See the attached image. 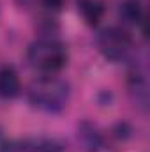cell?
Instances as JSON below:
<instances>
[{"mask_svg":"<svg viewBox=\"0 0 150 152\" xmlns=\"http://www.w3.org/2000/svg\"><path fill=\"white\" fill-rule=\"evenodd\" d=\"M71 96V87L67 81L53 78V76H44L34 80L28 87L27 97L28 103L46 113H58L67 106Z\"/></svg>","mask_w":150,"mask_h":152,"instance_id":"1","label":"cell"},{"mask_svg":"<svg viewBox=\"0 0 150 152\" xmlns=\"http://www.w3.org/2000/svg\"><path fill=\"white\" fill-rule=\"evenodd\" d=\"M27 58L32 67L42 73H57L67 64V51L60 41L42 37L28 46Z\"/></svg>","mask_w":150,"mask_h":152,"instance_id":"2","label":"cell"},{"mask_svg":"<svg viewBox=\"0 0 150 152\" xmlns=\"http://www.w3.org/2000/svg\"><path fill=\"white\" fill-rule=\"evenodd\" d=\"M97 48L99 51L111 62L124 60L133 48L131 34L122 27H108L99 32L97 36Z\"/></svg>","mask_w":150,"mask_h":152,"instance_id":"3","label":"cell"},{"mask_svg":"<svg viewBox=\"0 0 150 152\" xmlns=\"http://www.w3.org/2000/svg\"><path fill=\"white\" fill-rule=\"evenodd\" d=\"M0 152H60V145L53 140H20L5 143Z\"/></svg>","mask_w":150,"mask_h":152,"instance_id":"4","label":"cell"},{"mask_svg":"<svg viewBox=\"0 0 150 152\" xmlns=\"http://www.w3.org/2000/svg\"><path fill=\"white\" fill-rule=\"evenodd\" d=\"M78 142L81 143V147L87 152H99L104 147L103 134L88 120H83V122L78 124Z\"/></svg>","mask_w":150,"mask_h":152,"instance_id":"5","label":"cell"},{"mask_svg":"<svg viewBox=\"0 0 150 152\" xmlns=\"http://www.w3.org/2000/svg\"><path fill=\"white\" fill-rule=\"evenodd\" d=\"M21 83L14 67L4 66L0 67V99H12L20 94Z\"/></svg>","mask_w":150,"mask_h":152,"instance_id":"6","label":"cell"},{"mask_svg":"<svg viewBox=\"0 0 150 152\" xmlns=\"http://www.w3.org/2000/svg\"><path fill=\"white\" fill-rule=\"evenodd\" d=\"M78 11L83 16L85 23L94 27L101 21L103 14H104V5L101 0H79L78 2Z\"/></svg>","mask_w":150,"mask_h":152,"instance_id":"7","label":"cell"},{"mask_svg":"<svg viewBox=\"0 0 150 152\" xmlns=\"http://www.w3.org/2000/svg\"><path fill=\"white\" fill-rule=\"evenodd\" d=\"M118 16L127 25H140L143 21V9L138 0H125L118 7Z\"/></svg>","mask_w":150,"mask_h":152,"instance_id":"8","label":"cell"},{"mask_svg":"<svg viewBox=\"0 0 150 152\" xmlns=\"http://www.w3.org/2000/svg\"><path fill=\"white\" fill-rule=\"evenodd\" d=\"M129 87H131V92L136 94V101L140 103V106H143V110H145L147 108V81H145L143 75H140V73L131 75Z\"/></svg>","mask_w":150,"mask_h":152,"instance_id":"9","label":"cell"},{"mask_svg":"<svg viewBox=\"0 0 150 152\" xmlns=\"http://www.w3.org/2000/svg\"><path fill=\"white\" fill-rule=\"evenodd\" d=\"M42 4L48 7V9H53V11H58L62 5H64V0H42Z\"/></svg>","mask_w":150,"mask_h":152,"instance_id":"10","label":"cell"},{"mask_svg":"<svg viewBox=\"0 0 150 152\" xmlns=\"http://www.w3.org/2000/svg\"><path fill=\"white\" fill-rule=\"evenodd\" d=\"M14 2H16L18 7H21V9H30L32 5H36L37 0H14Z\"/></svg>","mask_w":150,"mask_h":152,"instance_id":"11","label":"cell"}]
</instances>
